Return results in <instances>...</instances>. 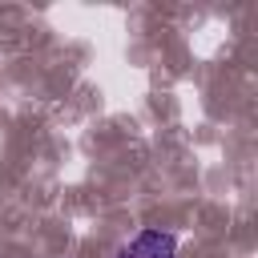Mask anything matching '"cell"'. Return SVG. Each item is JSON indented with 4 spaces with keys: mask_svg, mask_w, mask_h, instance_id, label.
Segmentation results:
<instances>
[{
    "mask_svg": "<svg viewBox=\"0 0 258 258\" xmlns=\"http://www.w3.org/2000/svg\"><path fill=\"white\" fill-rule=\"evenodd\" d=\"M113 258H177V238L169 230H141L133 242H125Z\"/></svg>",
    "mask_w": 258,
    "mask_h": 258,
    "instance_id": "6da1fadb",
    "label": "cell"
}]
</instances>
